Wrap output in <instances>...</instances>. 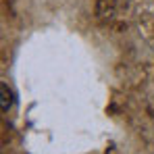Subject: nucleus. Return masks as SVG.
<instances>
[{
  "label": "nucleus",
  "mask_w": 154,
  "mask_h": 154,
  "mask_svg": "<svg viewBox=\"0 0 154 154\" xmlns=\"http://www.w3.org/2000/svg\"><path fill=\"white\" fill-rule=\"evenodd\" d=\"M0 106H2V112H8L11 108H13V92H11V88L6 85V81H2L0 83Z\"/></svg>",
  "instance_id": "obj_1"
}]
</instances>
